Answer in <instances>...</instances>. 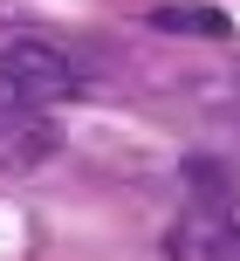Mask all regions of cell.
Returning <instances> with one entry per match:
<instances>
[{
    "label": "cell",
    "mask_w": 240,
    "mask_h": 261,
    "mask_svg": "<svg viewBox=\"0 0 240 261\" xmlns=\"http://www.w3.org/2000/svg\"><path fill=\"white\" fill-rule=\"evenodd\" d=\"M186 186H192V213H227V220H233L240 186H233L227 158H186Z\"/></svg>",
    "instance_id": "obj_4"
},
{
    "label": "cell",
    "mask_w": 240,
    "mask_h": 261,
    "mask_svg": "<svg viewBox=\"0 0 240 261\" xmlns=\"http://www.w3.org/2000/svg\"><path fill=\"white\" fill-rule=\"evenodd\" d=\"M165 261H240V220H227V213H186L165 234Z\"/></svg>",
    "instance_id": "obj_3"
},
{
    "label": "cell",
    "mask_w": 240,
    "mask_h": 261,
    "mask_svg": "<svg viewBox=\"0 0 240 261\" xmlns=\"http://www.w3.org/2000/svg\"><path fill=\"white\" fill-rule=\"evenodd\" d=\"M55 144H62V130H55L48 110H27V103H14V96L0 90V172H35V165H48Z\"/></svg>",
    "instance_id": "obj_2"
},
{
    "label": "cell",
    "mask_w": 240,
    "mask_h": 261,
    "mask_svg": "<svg viewBox=\"0 0 240 261\" xmlns=\"http://www.w3.org/2000/svg\"><path fill=\"white\" fill-rule=\"evenodd\" d=\"M151 28H158V35H206V41L233 35V21L220 7H151Z\"/></svg>",
    "instance_id": "obj_5"
},
{
    "label": "cell",
    "mask_w": 240,
    "mask_h": 261,
    "mask_svg": "<svg viewBox=\"0 0 240 261\" xmlns=\"http://www.w3.org/2000/svg\"><path fill=\"white\" fill-rule=\"evenodd\" d=\"M0 90L14 103H27V110H55V103H69L82 90V69L48 35H7L0 41Z\"/></svg>",
    "instance_id": "obj_1"
}]
</instances>
